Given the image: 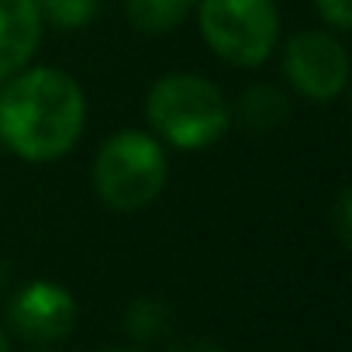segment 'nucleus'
Here are the masks:
<instances>
[{
  "instance_id": "nucleus-6",
  "label": "nucleus",
  "mask_w": 352,
  "mask_h": 352,
  "mask_svg": "<svg viewBox=\"0 0 352 352\" xmlns=\"http://www.w3.org/2000/svg\"><path fill=\"white\" fill-rule=\"evenodd\" d=\"M8 318L21 338L56 342V338L69 335V328L76 324V300L66 287H59L52 280H32L28 287H21L14 294Z\"/></svg>"
},
{
  "instance_id": "nucleus-4",
  "label": "nucleus",
  "mask_w": 352,
  "mask_h": 352,
  "mask_svg": "<svg viewBox=\"0 0 352 352\" xmlns=\"http://www.w3.org/2000/svg\"><path fill=\"white\" fill-rule=\"evenodd\" d=\"M204 42L232 66H263L280 38V14L273 0H197Z\"/></svg>"
},
{
  "instance_id": "nucleus-5",
  "label": "nucleus",
  "mask_w": 352,
  "mask_h": 352,
  "mask_svg": "<svg viewBox=\"0 0 352 352\" xmlns=\"http://www.w3.org/2000/svg\"><path fill=\"white\" fill-rule=\"evenodd\" d=\"M283 76L307 100H335L349 83V52L328 32H300L283 45Z\"/></svg>"
},
{
  "instance_id": "nucleus-13",
  "label": "nucleus",
  "mask_w": 352,
  "mask_h": 352,
  "mask_svg": "<svg viewBox=\"0 0 352 352\" xmlns=\"http://www.w3.org/2000/svg\"><path fill=\"white\" fill-rule=\"evenodd\" d=\"M331 225H335L338 242H342V245H349V242H352V194H349V187H342V190H338V197H335Z\"/></svg>"
},
{
  "instance_id": "nucleus-16",
  "label": "nucleus",
  "mask_w": 352,
  "mask_h": 352,
  "mask_svg": "<svg viewBox=\"0 0 352 352\" xmlns=\"http://www.w3.org/2000/svg\"><path fill=\"white\" fill-rule=\"evenodd\" d=\"M0 352H8V338H4V331H0Z\"/></svg>"
},
{
  "instance_id": "nucleus-9",
  "label": "nucleus",
  "mask_w": 352,
  "mask_h": 352,
  "mask_svg": "<svg viewBox=\"0 0 352 352\" xmlns=\"http://www.w3.org/2000/svg\"><path fill=\"white\" fill-rule=\"evenodd\" d=\"M194 8L197 0H124L128 21L145 35H166L180 28Z\"/></svg>"
},
{
  "instance_id": "nucleus-15",
  "label": "nucleus",
  "mask_w": 352,
  "mask_h": 352,
  "mask_svg": "<svg viewBox=\"0 0 352 352\" xmlns=\"http://www.w3.org/2000/svg\"><path fill=\"white\" fill-rule=\"evenodd\" d=\"M4 287H8V263L0 259V290H4Z\"/></svg>"
},
{
  "instance_id": "nucleus-12",
  "label": "nucleus",
  "mask_w": 352,
  "mask_h": 352,
  "mask_svg": "<svg viewBox=\"0 0 352 352\" xmlns=\"http://www.w3.org/2000/svg\"><path fill=\"white\" fill-rule=\"evenodd\" d=\"M314 8L335 32H349L352 28V0H314Z\"/></svg>"
},
{
  "instance_id": "nucleus-10",
  "label": "nucleus",
  "mask_w": 352,
  "mask_h": 352,
  "mask_svg": "<svg viewBox=\"0 0 352 352\" xmlns=\"http://www.w3.org/2000/svg\"><path fill=\"white\" fill-rule=\"evenodd\" d=\"M169 304L159 300V297H138L128 304L124 311V331L135 338V342H155L169 331Z\"/></svg>"
},
{
  "instance_id": "nucleus-3",
  "label": "nucleus",
  "mask_w": 352,
  "mask_h": 352,
  "mask_svg": "<svg viewBox=\"0 0 352 352\" xmlns=\"http://www.w3.org/2000/svg\"><path fill=\"white\" fill-rule=\"evenodd\" d=\"M169 176L166 148L155 135L124 128L114 131L94 159V190L111 211H142L148 208Z\"/></svg>"
},
{
  "instance_id": "nucleus-14",
  "label": "nucleus",
  "mask_w": 352,
  "mask_h": 352,
  "mask_svg": "<svg viewBox=\"0 0 352 352\" xmlns=\"http://www.w3.org/2000/svg\"><path fill=\"white\" fill-rule=\"evenodd\" d=\"M173 352H225V349L218 342H211V338H190L184 345H176Z\"/></svg>"
},
{
  "instance_id": "nucleus-1",
  "label": "nucleus",
  "mask_w": 352,
  "mask_h": 352,
  "mask_svg": "<svg viewBox=\"0 0 352 352\" xmlns=\"http://www.w3.org/2000/svg\"><path fill=\"white\" fill-rule=\"evenodd\" d=\"M87 124L80 83L52 66L21 69L0 83V142L28 162L66 155Z\"/></svg>"
},
{
  "instance_id": "nucleus-8",
  "label": "nucleus",
  "mask_w": 352,
  "mask_h": 352,
  "mask_svg": "<svg viewBox=\"0 0 352 352\" xmlns=\"http://www.w3.org/2000/svg\"><path fill=\"white\" fill-rule=\"evenodd\" d=\"M287 114H290V100L273 83H252L239 97V118L249 131H273L287 121Z\"/></svg>"
},
{
  "instance_id": "nucleus-17",
  "label": "nucleus",
  "mask_w": 352,
  "mask_h": 352,
  "mask_svg": "<svg viewBox=\"0 0 352 352\" xmlns=\"http://www.w3.org/2000/svg\"><path fill=\"white\" fill-rule=\"evenodd\" d=\"M104 352H135V349H104Z\"/></svg>"
},
{
  "instance_id": "nucleus-7",
  "label": "nucleus",
  "mask_w": 352,
  "mask_h": 352,
  "mask_svg": "<svg viewBox=\"0 0 352 352\" xmlns=\"http://www.w3.org/2000/svg\"><path fill=\"white\" fill-rule=\"evenodd\" d=\"M38 0H0V83L21 73L42 42Z\"/></svg>"
},
{
  "instance_id": "nucleus-2",
  "label": "nucleus",
  "mask_w": 352,
  "mask_h": 352,
  "mask_svg": "<svg viewBox=\"0 0 352 352\" xmlns=\"http://www.w3.org/2000/svg\"><path fill=\"white\" fill-rule=\"evenodd\" d=\"M145 118L159 142L190 152L221 142L232 128L225 94L201 73H169L155 80L145 97Z\"/></svg>"
},
{
  "instance_id": "nucleus-11",
  "label": "nucleus",
  "mask_w": 352,
  "mask_h": 352,
  "mask_svg": "<svg viewBox=\"0 0 352 352\" xmlns=\"http://www.w3.org/2000/svg\"><path fill=\"white\" fill-rule=\"evenodd\" d=\"M104 8V0H38L42 21L59 32H80L87 28Z\"/></svg>"
}]
</instances>
